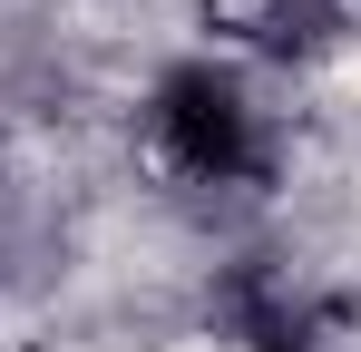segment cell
Instances as JSON below:
<instances>
[{
    "label": "cell",
    "mask_w": 361,
    "mask_h": 352,
    "mask_svg": "<svg viewBox=\"0 0 361 352\" xmlns=\"http://www.w3.org/2000/svg\"><path fill=\"white\" fill-rule=\"evenodd\" d=\"M157 137H166V157L185 176H254L264 167V147H254V108L235 98V78H215V69H176L166 88H157Z\"/></svg>",
    "instance_id": "6da1fadb"
},
{
    "label": "cell",
    "mask_w": 361,
    "mask_h": 352,
    "mask_svg": "<svg viewBox=\"0 0 361 352\" xmlns=\"http://www.w3.org/2000/svg\"><path fill=\"white\" fill-rule=\"evenodd\" d=\"M205 30L264 59H312V49H332L342 10L332 0H205Z\"/></svg>",
    "instance_id": "7a4b0ae2"
},
{
    "label": "cell",
    "mask_w": 361,
    "mask_h": 352,
    "mask_svg": "<svg viewBox=\"0 0 361 352\" xmlns=\"http://www.w3.org/2000/svg\"><path fill=\"white\" fill-rule=\"evenodd\" d=\"M254 352H302V333H293V323H274V333H254Z\"/></svg>",
    "instance_id": "3957f363"
}]
</instances>
